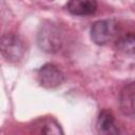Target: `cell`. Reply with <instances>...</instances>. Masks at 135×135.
I'll return each instance as SVG.
<instances>
[{
  "mask_svg": "<svg viewBox=\"0 0 135 135\" xmlns=\"http://www.w3.org/2000/svg\"><path fill=\"white\" fill-rule=\"evenodd\" d=\"M97 0H69L66 9L74 16H90L97 11Z\"/></svg>",
  "mask_w": 135,
  "mask_h": 135,
  "instance_id": "7",
  "label": "cell"
},
{
  "mask_svg": "<svg viewBox=\"0 0 135 135\" xmlns=\"http://www.w3.org/2000/svg\"><path fill=\"white\" fill-rule=\"evenodd\" d=\"M36 128H38V133H46V134H62V130L59 123L54 118H46L37 121Z\"/></svg>",
  "mask_w": 135,
  "mask_h": 135,
  "instance_id": "8",
  "label": "cell"
},
{
  "mask_svg": "<svg viewBox=\"0 0 135 135\" xmlns=\"http://www.w3.org/2000/svg\"><path fill=\"white\" fill-rule=\"evenodd\" d=\"M96 129L99 134L110 135L119 133V130L115 123V117L113 113L108 109H103L100 111L96 121Z\"/></svg>",
  "mask_w": 135,
  "mask_h": 135,
  "instance_id": "5",
  "label": "cell"
},
{
  "mask_svg": "<svg viewBox=\"0 0 135 135\" xmlns=\"http://www.w3.org/2000/svg\"><path fill=\"white\" fill-rule=\"evenodd\" d=\"M118 24L113 19L98 20L92 24L91 38L98 45H105L118 36Z\"/></svg>",
  "mask_w": 135,
  "mask_h": 135,
  "instance_id": "1",
  "label": "cell"
},
{
  "mask_svg": "<svg viewBox=\"0 0 135 135\" xmlns=\"http://www.w3.org/2000/svg\"><path fill=\"white\" fill-rule=\"evenodd\" d=\"M38 44L44 52H57L61 46L59 30L53 24L41 26V30L38 34Z\"/></svg>",
  "mask_w": 135,
  "mask_h": 135,
  "instance_id": "4",
  "label": "cell"
},
{
  "mask_svg": "<svg viewBox=\"0 0 135 135\" xmlns=\"http://www.w3.org/2000/svg\"><path fill=\"white\" fill-rule=\"evenodd\" d=\"M116 47L117 50L124 52L126 54L133 55L134 53V35L133 33L126 34L124 36L119 37L116 40Z\"/></svg>",
  "mask_w": 135,
  "mask_h": 135,
  "instance_id": "9",
  "label": "cell"
},
{
  "mask_svg": "<svg viewBox=\"0 0 135 135\" xmlns=\"http://www.w3.org/2000/svg\"><path fill=\"white\" fill-rule=\"evenodd\" d=\"M0 53L6 60L18 62L25 54L24 42L18 35L7 33L0 38Z\"/></svg>",
  "mask_w": 135,
  "mask_h": 135,
  "instance_id": "2",
  "label": "cell"
},
{
  "mask_svg": "<svg viewBox=\"0 0 135 135\" xmlns=\"http://www.w3.org/2000/svg\"><path fill=\"white\" fill-rule=\"evenodd\" d=\"M37 81L45 89H55L64 81V74L54 63H45L37 71Z\"/></svg>",
  "mask_w": 135,
  "mask_h": 135,
  "instance_id": "3",
  "label": "cell"
},
{
  "mask_svg": "<svg viewBox=\"0 0 135 135\" xmlns=\"http://www.w3.org/2000/svg\"><path fill=\"white\" fill-rule=\"evenodd\" d=\"M134 82H130L123 86L119 95V107L123 115L131 118L134 117Z\"/></svg>",
  "mask_w": 135,
  "mask_h": 135,
  "instance_id": "6",
  "label": "cell"
}]
</instances>
